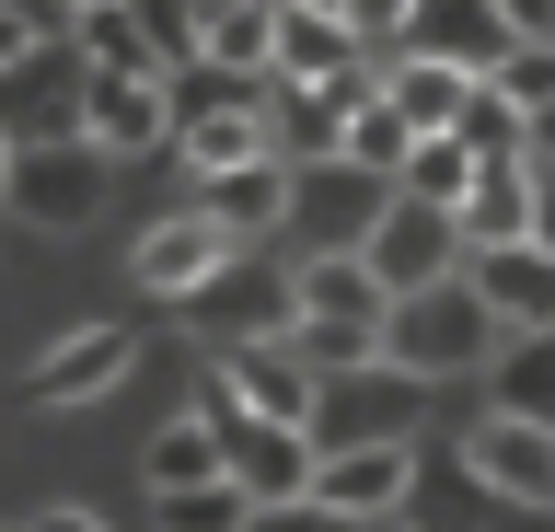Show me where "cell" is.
I'll return each instance as SVG.
<instances>
[{"label":"cell","mask_w":555,"mask_h":532,"mask_svg":"<svg viewBox=\"0 0 555 532\" xmlns=\"http://www.w3.org/2000/svg\"><path fill=\"white\" fill-rule=\"evenodd\" d=\"M486 348H498V324L475 313L463 278H428V289L382 301V371L393 382H463V371H486Z\"/></svg>","instance_id":"obj_1"},{"label":"cell","mask_w":555,"mask_h":532,"mask_svg":"<svg viewBox=\"0 0 555 532\" xmlns=\"http://www.w3.org/2000/svg\"><path fill=\"white\" fill-rule=\"evenodd\" d=\"M382 197H393L382 174H347L336 151H324V163H289V185H278V232H289L301 255H359V232L382 220Z\"/></svg>","instance_id":"obj_2"},{"label":"cell","mask_w":555,"mask_h":532,"mask_svg":"<svg viewBox=\"0 0 555 532\" xmlns=\"http://www.w3.org/2000/svg\"><path fill=\"white\" fill-rule=\"evenodd\" d=\"M544 209H555V151H520V163H475L463 197H451V244H544Z\"/></svg>","instance_id":"obj_3"},{"label":"cell","mask_w":555,"mask_h":532,"mask_svg":"<svg viewBox=\"0 0 555 532\" xmlns=\"http://www.w3.org/2000/svg\"><path fill=\"white\" fill-rule=\"evenodd\" d=\"M197 417H208V440H220V475H232L243 509H267V497H301V475H312V428H289V417H243L232 393H208Z\"/></svg>","instance_id":"obj_4"},{"label":"cell","mask_w":555,"mask_h":532,"mask_svg":"<svg viewBox=\"0 0 555 532\" xmlns=\"http://www.w3.org/2000/svg\"><path fill=\"white\" fill-rule=\"evenodd\" d=\"M163 128H173V81L163 70H81L69 140L93 151V163H139V151H163Z\"/></svg>","instance_id":"obj_5"},{"label":"cell","mask_w":555,"mask_h":532,"mask_svg":"<svg viewBox=\"0 0 555 532\" xmlns=\"http://www.w3.org/2000/svg\"><path fill=\"white\" fill-rule=\"evenodd\" d=\"M301 497L324 521H382V509L416 497V440H324L312 475H301Z\"/></svg>","instance_id":"obj_6"},{"label":"cell","mask_w":555,"mask_h":532,"mask_svg":"<svg viewBox=\"0 0 555 532\" xmlns=\"http://www.w3.org/2000/svg\"><path fill=\"white\" fill-rule=\"evenodd\" d=\"M0 209L35 220V232H81V220H104V163L81 140H35V151H12Z\"/></svg>","instance_id":"obj_7"},{"label":"cell","mask_w":555,"mask_h":532,"mask_svg":"<svg viewBox=\"0 0 555 532\" xmlns=\"http://www.w3.org/2000/svg\"><path fill=\"white\" fill-rule=\"evenodd\" d=\"M451 278L475 289V313L498 336H555V255L544 244H475Z\"/></svg>","instance_id":"obj_8"},{"label":"cell","mask_w":555,"mask_h":532,"mask_svg":"<svg viewBox=\"0 0 555 532\" xmlns=\"http://www.w3.org/2000/svg\"><path fill=\"white\" fill-rule=\"evenodd\" d=\"M359 267H371V289L393 301V289H428L463 267V244H451V209H416V197H382V220L359 232Z\"/></svg>","instance_id":"obj_9"},{"label":"cell","mask_w":555,"mask_h":532,"mask_svg":"<svg viewBox=\"0 0 555 532\" xmlns=\"http://www.w3.org/2000/svg\"><path fill=\"white\" fill-rule=\"evenodd\" d=\"M69 105H81V59H69V36L47 47L35 36L12 70H0V140L35 151V140H69Z\"/></svg>","instance_id":"obj_10"},{"label":"cell","mask_w":555,"mask_h":532,"mask_svg":"<svg viewBox=\"0 0 555 532\" xmlns=\"http://www.w3.org/2000/svg\"><path fill=\"white\" fill-rule=\"evenodd\" d=\"M463 463H475V486L509 497V509H544L555 497V428H532V417H475L463 428Z\"/></svg>","instance_id":"obj_11"},{"label":"cell","mask_w":555,"mask_h":532,"mask_svg":"<svg viewBox=\"0 0 555 532\" xmlns=\"http://www.w3.org/2000/svg\"><path fill=\"white\" fill-rule=\"evenodd\" d=\"M220 267H243V244H232L208 209H173V220L139 232V289H163V301H197Z\"/></svg>","instance_id":"obj_12"},{"label":"cell","mask_w":555,"mask_h":532,"mask_svg":"<svg viewBox=\"0 0 555 532\" xmlns=\"http://www.w3.org/2000/svg\"><path fill=\"white\" fill-rule=\"evenodd\" d=\"M128 359H139L128 324H81V336H59V348L24 371V393H35V405H93V393L128 382Z\"/></svg>","instance_id":"obj_13"},{"label":"cell","mask_w":555,"mask_h":532,"mask_svg":"<svg viewBox=\"0 0 555 532\" xmlns=\"http://www.w3.org/2000/svg\"><path fill=\"white\" fill-rule=\"evenodd\" d=\"M220 393H232L243 417H289V428H312V371L289 348H278V336H232V348H220Z\"/></svg>","instance_id":"obj_14"},{"label":"cell","mask_w":555,"mask_h":532,"mask_svg":"<svg viewBox=\"0 0 555 532\" xmlns=\"http://www.w3.org/2000/svg\"><path fill=\"white\" fill-rule=\"evenodd\" d=\"M393 47H405V59H440V70H486L509 36H498V12H486V0H416Z\"/></svg>","instance_id":"obj_15"},{"label":"cell","mask_w":555,"mask_h":532,"mask_svg":"<svg viewBox=\"0 0 555 532\" xmlns=\"http://www.w3.org/2000/svg\"><path fill=\"white\" fill-rule=\"evenodd\" d=\"M289 324H371L382 336V289L359 255H301L289 267Z\"/></svg>","instance_id":"obj_16"},{"label":"cell","mask_w":555,"mask_h":532,"mask_svg":"<svg viewBox=\"0 0 555 532\" xmlns=\"http://www.w3.org/2000/svg\"><path fill=\"white\" fill-rule=\"evenodd\" d=\"M486 417L555 428V336H498L486 348Z\"/></svg>","instance_id":"obj_17"},{"label":"cell","mask_w":555,"mask_h":532,"mask_svg":"<svg viewBox=\"0 0 555 532\" xmlns=\"http://www.w3.org/2000/svg\"><path fill=\"white\" fill-rule=\"evenodd\" d=\"M347 59H371V47L336 12H267V81H336Z\"/></svg>","instance_id":"obj_18"},{"label":"cell","mask_w":555,"mask_h":532,"mask_svg":"<svg viewBox=\"0 0 555 532\" xmlns=\"http://www.w3.org/2000/svg\"><path fill=\"white\" fill-rule=\"evenodd\" d=\"M278 185H289V163H232V174H197V209L232 232V244H255V232H278Z\"/></svg>","instance_id":"obj_19"},{"label":"cell","mask_w":555,"mask_h":532,"mask_svg":"<svg viewBox=\"0 0 555 532\" xmlns=\"http://www.w3.org/2000/svg\"><path fill=\"white\" fill-rule=\"evenodd\" d=\"M267 12L278 0H208L197 24H185V59L197 70H267Z\"/></svg>","instance_id":"obj_20"},{"label":"cell","mask_w":555,"mask_h":532,"mask_svg":"<svg viewBox=\"0 0 555 532\" xmlns=\"http://www.w3.org/2000/svg\"><path fill=\"white\" fill-rule=\"evenodd\" d=\"M451 140L475 151V163H520V151H544V116H520L509 93H486V81H475L463 116H451Z\"/></svg>","instance_id":"obj_21"},{"label":"cell","mask_w":555,"mask_h":532,"mask_svg":"<svg viewBox=\"0 0 555 532\" xmlns=\"http://www.w3.org/2000/svg\"><path fill=\"white\" fill-rule=\"evenodd\" d=\"M463 174H475V151L451 140H405V163H393V197H416V209H451V197H463Z\"/></svg>","instance_id":"obj_22"},{"label":"cell","mask_w":555,"mask_h":532,"mask_svg":"<svg viewBox=\"0 0 555 532\" xmlns=\"http://www.w3.org/2000/svg\"><path fill=\"white\" fill-rule=\"evenodd\" d=\"M139 463H151V486H208L220 475V440H208V417H163Z\"/></svg>","instance_id":"obj_23"},{"label":"cell","mask_w":555,"mask_h":532,"mask_svg":"<svg viewBox=\"0 0 555 532\" xmlns=\"http://www.w3.org/2000/svg\"><path fill=\"white\" fill-rule=\"evenodd\" d=\"M336 163H347V174H382V185H393V163H405V128L382 116V93H371V105H347V128H336Z\"/></svg>","instance_id":"obj_24"},{"label":"cell","mask_w":555,"mask_h":532,"mask_svg":"<svg viewBox=\"0 0 555 532\" xmlns=\"http://www.w3.org/2000/svg\"><path fill=\"white\" fill-rule=\"evenodd\" d=\"M475 81H486V93H509L520 116H555V47H498Z\"/></svg>","instance_id":"obj_25"},{"label":"cell","mask_w":555,"mask_h":532,"mask_svg":"<svg viewBox=\"0 0 555 532\" xmlns=\"http://www.w3.org/2000/svg\"><path fill=\"white\" fill-rule=\"evenodd\" d=\"M151 521L163 532H232L243 497H232V475H208V486H151Z\"/></svg>","instance_id":"obj_26"},{"label":"cell","mask_w":555,"mask_h":532,"mask_svg":"<svg viewBox=\"0 0 555 532\" xmlns=\"http://www.w3.org/2000/svg\"><path fill=\"white\" fill-rule=\"evenodd\" d=\"M405 12H416V0H336V24H347L359 47H371V59H382L393 36H405Z\"/></svg>","instance_id":"obj_27"},{"label":"cell","mask_w":555,"mask_h":532,"mask_svg":"<svg viewBox=\"0 0 555 532\" xmlns=\"http://www.w3.org/2000/svg\"><path fill=\"white\" fill-rule=\"evenodd\" d=\"M232 532H336V521H324L312 497H267V509H243Z\"/></svg>","instance_id":"obj_28"},{"label":"cell","mask_w":555,"mask_h":532,"mask_svg":"<svg viewBox=\"0 0 555 532\" xmlns=\"http://www.w3.org/2000/svg\"><path fill=\"white\" fill-rule=\"evenodd\" d=\"M24 532H116V521H104V509H81V497H59V509H35Z\"/></svg>","instance_id":"obj_29"},{"label":"cell","mask_w":555,"mask_h":532,"mask_svg":"<svg viewBox=\"0 0 555 532\" xmlns=\"http://www.w3.org/2000/svg\"><path fill=\"white\" fill-rule=\"evenodd\" d=\"M24 47H35V12H12V0H0V70H12Z\"/></svg>","instance_id":"obj_30"},{"label":"cell","mask_w":555,"mask_h":532,"mask_svg":"<svg viewBox=\"0 0 555 532\" xmlns=\"http://www.w3.org/2000/svg\"><path fill=\"white\" fill-rule=\"evenodd\" d=\"M336 532H405V509H382V521H336Z\"/></svg>","instance_id":"obj_31"},{"label":"cell","mask_w":555,"mask_h":532,"mask_svg":"<svg viewBox=\"0 0 555 532\" xmlns=\"http://www.w3.org/2000/svg\"><path fill=\"white\" fill-rule=\"evenodd\" d=\"M59 12H69V24H81V12H104V0H59Z\"/></svg>","instance_id":"obj_32"},{"label":"cell","mask_w":555,"mask_h":532,"mask_svg":"<svg viewBox=\"0 0 555 532\" xmlns=\"http://www.w3.org/2000/svg\"><path fill=\"white\" fill-rule=\"evenodd\" d=\"M0 174H12V151H0Z\"/></svg>","instance_id":"obj_33"}]
</instances>
